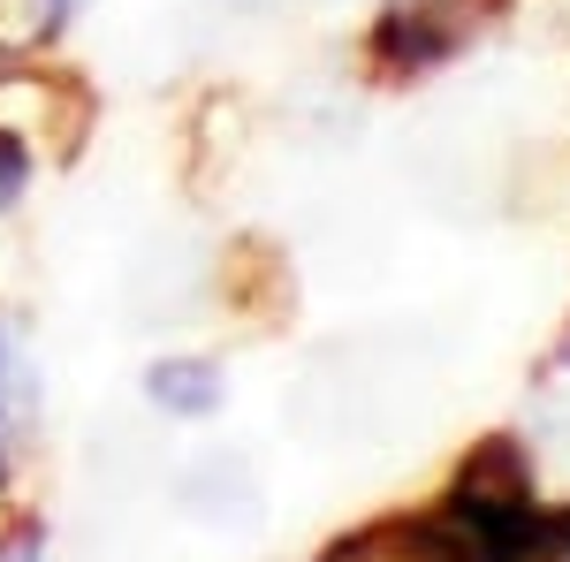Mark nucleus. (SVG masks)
Instances as JSON below:
<instances>
[{
    "label": "nucleus",
    "instance_id": "39448f33",
    "mask_svg": "<svg viewBox=\"0 0 570 562\" xmlns=\"http://www.w3.org/2000/svg\"><path fill=\"white\" fill-rule=\"evenodd\" d=\"M563 365H570V343H563Z\"/></svg>",
    "mask_w": 570,
    "mask_h": 562
},
{
    "label": "nucleus",
    "instance_id": "7ed1b4c3",
    "mask_svg": "<svg viewBox=\"0 0 570 562\" xmlns=\"http://www.w3.org/2000/svg\"><path fill=\"white\" fill-rule=\"evenodd\" d=\"M31 168H39V160H31V137L0 122V214H8V206L23 198V183H31Z\"/></svg>",
    "mask_w": 570,
    "mask_h": 562
},
{
    "label": "nucleus",
    "instance_id": "f03ea898",
    "mask_svg": "<svg viewBox=\"0 0 570 562\" xmlns=\"http://www.w3.org/2000/svg\"><path fill=\"white\" fill-rule=\"evenodd\" d=\"M145 395L160 411H176V418H206V411H220V365H206V357H160L145 373Z\"/></svg>",
    "mask_w": 570,
    "mask_h": 562
},
{
    "label": "nucleus",
    "instance_id": "20e7f679",
    "mask_svg": "<svg viewBox=\"0 0 570 562\" xmlns=\"http://www.w3.org/2000/svg\"><path fill=\"white\" fill-rule=\"evenodd\" d=\"M0 486H8V433H0Z\"/></svg>",
    "mask_w": 570,
    "mask_h": 562
},
{
    "label": "nucleus",
    "instance_id": "f257e3e1",
    "mask_svg": "<svg viewBox=\"0 0 570 562\" xmlns=\"http://www.w3.org/2000/svg\"><path fill=\"white\" fill-rule=\"evenodd\" d=\"M464 23H472L464 0H395L389 16L373 23V61L395 69V77H426V69H441L456 53Z\"/></svg>",
    "mask_w": 570,
    "mask_h": 562
}]
</instances>
